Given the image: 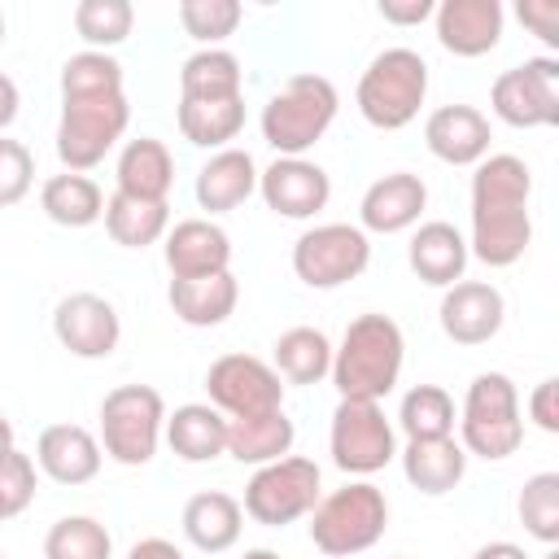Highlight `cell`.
I'll return each mask as SVG.
<instances>
[{
	"label": "cell",
	"mask_w": 559,
	"mask_h": 559,
	"mask_svg": "<svg viewBox=\"0 0 559 559\" xmlns=\"http://www.w3.org/2000/svg\"><path fill=\"white\" fill-rule=\"evenodd\" d=\"M520 524L533 542L555 546L559 542V472H537L524 480L520 498H515Z\"/></svg>",
	"instance_id": "74e56055"
},
{
	"label": "cell",
	"mask_w": 559,
	"mask_h": 559,
	"mask_svg": "<svg viewBox=\"0 0 559 559\" xmlns=\"http://www.w3.org/2000/svg\"><path fill=\"white\" fill-rule=\"evenodd\" d=\"M52 336L74 358H109L122 341V319L109 297L100 293H70L52 310Z\"/></svg>",
	"instance_id": "5bb4252c"
},
{
	"label": "cell",
	"mask_w": 559,
	"mask_h": 559,
	"mask_svg": "<svg viewBox=\"0 0 559 559\" xmlns=\"http://www.w3.org/2000/svg\"><path fill=\"white\" fill-rule=\"evenodd\" d=\"M393 559H402V555H393Z\"/></svg>",
	"instance_id": "f5cc1de1"
},
{
	"label": "cell",
	"mask_w": 559,
	"mask_h": 559,
	"mask_svg": "<svg viewBox=\"0 0 559 559\" xmlns=\"http://www.w3.org/2000/svg\"><path fill=\"white\" fill-rule=\"evenodd\" d=\"M109 92H122V66L114 52H74L66 57L61 66V100L66 96H109Z\"/></svg>",
	"instance_id": "f35d334b"
},
{
	"label": "cell",
	"mask_w": 559,
	"mask_h": 559,
	"mask_svg": "<svg viewBox=\"0 0 559 559\" xmlns=\"http://www.w3.org/2000/svg\"><path fill=\"white\" fill-rule=\"evenodd\" d=\"M17 450V437H13V424H9V415L0 411V459L4 454H13Z\"/></svg>",
	"instance_id": "c3c4849f"
},
{
	"label": "cell",
	"mask_w": 559,
	"mask_h": 559,
	"mask_svg": "<svg viewBox=\"0 0 559 559\" xmlns=\"http://www.w3.org/2000/svg\"><path fill=\"white\" fill-rule=\"evenodd\" d=\"M515 17L542 39V44H559V0H520Z\"/></svg>",
	"instance_id": "b9f144b4"
},
{
	"label": "cell",
	"mask_w": 559,
	"mask_h": 559,
	"mask_svg": "<svg viewBox=\"0 0 559 559\" xmlns=\"http://www.w3.org/2000/svg\"><path fill=\"white\" fill-rule=\"evenodd\" d=\"M100 441L96 432H87L83 424H48L35 441V467L52 480V485H87L100 472Z\"/></svg>",
	"instance_id": "44dd1931"
},
{
	"label": "cell",
	"mask_w": 559,
	"mask_h": 559,
	"mask_svg": "<svg viewBox=\"0 0 559 559\" xmlns=\"http://www.w3.org/2000/svg\"><path fill=\"white\" fill-rule=\"evenodd\" d=\"M166 432V402L153 384H118L100 397V450L122 467L153 463Z\"/></svg>",
	"instance_id": "52a82bcc"
},
{
	"label": "cell",
	"mask_w": 559,
	"mask_h": 559,
	"mask_svg": "<svg viewBox=\"0 0 559 559\" xmlns=\"http://www.w3.org/2000/svg\"><path fill=\"white\" fill-rule=\"evenodd\" d=\"M105 231L122 249H148L170 231V201H135L122 192L105 197Z\"/></svg>",
	"instance_id": "1f68e13d"
},
{
	"label": "cell",
	"mask_w": 559,
	"mask_h": 559,
	"mask_svg": "<svg viewBox=\"0 0 559 559\" xmlns=\"http://www.w3.org/2000/svg\"><path fill=\"white\" fill-rule=\"evenodd\" d=\"M162 240H166L162 253L170 280H201L231 271V236L214 218H179Z\"/></svg>",
	"instance_id": "d6986e66"
},
{
	"label": "cell",
	"mask_w": 559,
	"mask_h": 559,
	"mask_svg": "<svg viewBox=\"0 0 559 559\" xmlns=\"http://www.w3.org/2000/svg\"><path fill=\"white\" fill-rule=\"evenodd\" d=\"M162 441L183 463H214L227 454V415L214 411L210 402H183V406L166 411Z\"/></svg>",
	"instance_id": "d4e9b609"
},
{
	"label": "cell",
	"mask_w": 559,
	"mask_h": 559,
	"mask_svg": "<svg viewBox=\"0 0 559 559\" xmlns=\"http://www.w3.org/2000/svg\"><path fill=\"white\" fill-rule=\"evenodd\" d=\"M127 127H131L127 92L66 96L61 118H57V157H61V166L74 170V175L96 170L109 157V148L127 135Z\"/></svg>",
	"instance_id": "ba28073f"
},
{
	"label": "cell",
	"mask_w": 559,
	"mask_h": 559,
	"mask_svg": "<svg viewBox=\"0 0 559 559\" xmlns=\"http://www.w3.org/2000/svg\"><path fill=\"white\" fill-rule=\"evenodd\" d=\"M402 459V476L411 489L428 493V498H441L450 489L463 485L467 476V450L454 441V437H432V441H406L397 450Z\"/></svg>",
	"instance_id": "484cf974"
},
{
	"label": "cell",
	"mask_w": 559,
	"mask_h": 559,
	"mask_svg": "<svg viewBox=\"0 0 559 559\" xmlns=\"http://www.w3.org/2000/svg\"><path fill=\"white\" fill-rule=\"evenodd\" d=\"M437 44L454 57H485L502 44L507 9L498 0H441L432 9Z\"/></svg>",
	"instance_id": "ac0fdd59"
},
{
	"label": "cell",
	"mask_w": 559,
	"mask_h": 559,
	"mask_svg": "<svg viewBox=\"0 0 559 559\" xmlns=\"http://www.w3.org/2000/svg\"><path fill=\"white\" fill-rule=\"evenodd\" d=\"M459 445L467 459L502 463L524 445V419H520V393L507 371H480L472 376L459 411Z\"/></svg>",
	"instance_id": "5b68a950"
},
{
	"label": "cell",
	"mask_w": 559,
	"mask_h": 559,
	"mask_svg": "<svg viewBox=\"0 0 559 559\" xmlns=\"http://www.w3.org/2000/svg\"><path fill=\"white\" fill-rule=\"evenodd\" d=\"M44 559H114V537L96 515H61L44 533Z\"/></svg>",
	"instance_id": "d590c367"
},
{
	"label": "cell",
	"mask_w": 559,
	"mask_h": 559,
	"mask_svg": "<svg viewBox=\"0 0 559 559\" xmlns=\"http://www.w3.org/2000/svg\"><path fill=\"white\" fill-rule=\"evenodd\" d=\"M135 26L131 0H79L74 4V31L92 52H114Z\"/></svg>",
	"instance_id": "8d00e7d4"
},
{
	"label": "cell",
	"mask_w": 559,
	"mask_h": 559,
	"mask_svg": "<svg viewBox=\"0 0 559 559\" xmlns=\"http://www.w3.org/2000/svg\"><path fill=\"white\" fill-rule=\"evenodd\" d=\"M35 183V157L22 140H9L0 135V210L4 205H17Z\"/></svg>",
	"instance_id": "60d3db41"
},
{
	"label": "cell",
	"mask_w": 559,
	"mask_h": 559,
	"mask_svg": "<svg viewBox=\"0 0 559 559\" xmlns=\"http://www.w3.org/2000/svg\"><path fill=\"white\" fill-rule=\"evenodd\" d=\"M0 44H4V13H0Z\"/></svg>",
	"instance_id": "f907efd6"
},
{
	"label": "cell",
	"mask_w": 559,
	"mask_h": 559,
	"mask_svg": "<svg viewBox=\"0 0 559 559\" xmlns=\"http://www.w3.org/2000/svg\"><path fill=\"white\" fill-rule=\"evenodd\" d=\"M205 393H210V406L223 411L227 419L284 411V380L258 354H223V358H214L210 371H205Z\"/></svg>",
	"instance_id": "4fadbf2b"
},
{
	"label": "cell",
	"mask_w": 559,
	"mask_h": 559,
	"mask_svg": "<svg viewBox=\"0 0 559 559\" xmlns=\"http://www.w3.org/2000/svg\"><path fill=\"white\" fill-rule=\"evenodd\" d=\"M528 419L542 428V432H559V380L555 376H546L542 384H533V393H528Z\"/></svg>",
	"instance_id": "7bdbcfd3"
},
{
	"label": "cell",
	"mask_w": 559,
	"mask_h": 559,
	"mask_svg": "<svg viewBox=\"0 0 559 559\" xmlns=\"http://www.w3.org/2000/svg\"><path fill=\"white\" fill-rule=\"evenodd\" d=\"M489 109L498 122H507L515 131L555 127L559 122V61L528 57V61L502 70L489 87Z\"/></svg>",
	"instance_id": "7c38bea8"
},
{
	"label": "cell",
	"mask_w": 559,
	"mask_h": 559,
	"mask_svg": "<svg viewBox=\"0 0 559 559\" xmlns=\"http://www.w3.org/2000/svg\"><path fill=\"white\" fill-rule=\"evenodd\" d=\"M179 131L197 148H231V140L245 127V96L231 100H179Z\"/></svg>",
	"instance_id": "d6a6232c"
},
{
	"label": "cell",
	"mask_w": 559,
	"mask_h": 559,
	"mask_svg": "<svg viewBox=\"0 0 559 559\" xmlns=\"http://www.w3.org/2000/svg\"><path fill=\"white\" fill-rule=\"evenodd\" d=\"M0 559H4V550H0Z\"/></svg>",
	"instance_id": "816d5d0a"
},
{
	"label": "cell",
	"mask_w": 559,
	"mask_h": 559,
	"mask_svg": "<svg viewBox=\"0 0 559 559\" xmlns=\"http://www.w3.org/2000/svg\"><path fill=\"white\" fill-rule=\"evenodd\" d=\"M127 559H183V550H179L170 537H140V542L127 550Z\"/></svg>",
	"instance_id": "f6af8a7d"
},
{
	"label": "cell",
	"mask_w": 559,
	"mask_h": 559,
	"mask_svg": "<svg viewBox=\"0 0 559 559\" xmlns=\"http://www.w3.org/2000/svg\"><path fill=\"white\" fill-rule=\"evenodd\" d=\"M114 192L135 197V201H166L175 188V157L157 135L127 140L114 166Z\"/></svg>",
	"instance_id": "cb8c5ba5"
},
{
	"label": "cell",
	"mask_w": 559,
	"mask_h": 559,
	"mask_svg": "<svg viewBox=\"0 0 559 559\" xmlns=\"http://www.w3.org/2000/svg\"><path fill=\"white\" fill-rule=\"evenodd\" d=\"M39 210L57 223V227H92L105 218V192L92 175H48L39 188Z\"/></svg>",
	"instance_id": "f546056e"
},
{
	"label": "cell",
	"mask_w": 559,
	"mask_h": 559,
	"mask_svg": "<svg viewBox=\"0 0 559 559\" xmlns=\"http://www.w3.org/2000/svg\"><path fill=\"white\" fill-rule=\"evenodd\" d=\"M280 380L288 384H319L332 371V341L319 328H288L275 336V362Z\"/></svg>",
	"instance_id": "836d02e7"
},
{
	"label": "cell",
	"mask_w": 559,
	"mask_h": 559,
	"mask_svg": "<svg viewBox=\"0 0 559 559\" xmlns=\"http://www.w3.org/2000/svg\"><path fill=\"white\" fill-rule=\"evenodd\" d=\"M319 498H323L319 463L314 459H301V454H284L275 463L253 467V476L245 480L240 511L253 524H262V528H284V524L310 515Z\"/></svg>",
	"instance_id": "9c48e42d"
},
{
	"label": "cell",
	"mask_w": 559,
	"mask_h": 559,
	"mask_svg": "<svg viewBox=\"0 0 559 559\" xmlns=\"http://www.w3.org/2000/svg\"><path fill=\"white\" fill-rule=\"evenodd\" d=\"M533 170L515 153H489L472 166V236L467 253L493 271L515 266L533 245Z\"/></svg>",
	"instance_id": "6da1fadb"
},
{
	"label": "cell",
	"mask_w": 559,
	"mask_h": 559,
	"mask_svg": "<svg viewBox=\"0 0 559 559\" xmlns=\"http://www.w3.org/2000/svg\"><path fill=\"white\" fill-rule=\"evenodd\" d=\"M240 57L227 48H197L179 66V100H231L245 96Z\"/></svg>",
	"instance_id": "4dcf8cb0"
},
{
	"label": "cell",
	"mask_w": 559,
	"mask_h": 559,
	"mask_svg": "<svg viewBox=\"0 0 559 559\" xmlns=\"http://www.w3.org/2000/svg\"><path fill=\"white\" fill-rule=\"evenodd\" d=\"M432 0H380L376 4V13L389 22V26H419V22H428L432 17Z\"/></svg>",
	"instance_id": "ee69618b"
},
{
	"label": "cell",
	"mask_w": 559,
	"mask_h": 559,
	"mask_svg": "<svg viewBox=\"0 0 559 559\" xmlns=\"http://www.w3.org/2000/svg\"><path fill=\"white\" fill-rule=\"evenodd\" d=\"M245 9L236 0H179V26L201 44L218 48L227 35H236Z\"/></svg>",
	"instance_id": "ab89813d"
},
{
	"label": "cell",
	"mask_w": 559,
	"mask_h": 559,
	"mask_svg": "<svg viewBox=\"0 0 559 559\" xmlns=\"http://www.w3.org/2000/svg\"><path fill=\"white\" fill-rule=\"evenodd\" d=\"M258 192L271 214L306 223L332 201V179L310 157H275L266 170H258Z\"/></svg>",
	"instance_id": "9a60e30c"
},
{
	"label": "cell",
	"mask_w": 559,
	"mask_h": 559,
	"mask_svg": "<svg viewBox=\"0 0 559 559\" xmlns=\"http://www.w3.org/2000/svg\"><path fill=\"white\" fill-rule=\"evenodd\" d=\"M406 362V336L402 328L380 314L367 310L358 319H349V328L341 332V345H332V384L341 397L354 402H384L397 389Z\"/></svg>",
	"instance_id": "7a4b0ae2"
},
{
	"label": "cell",
	"mask_w": 559,
	"mask_h": 559,
	"mask_svg": "<svg viewBox=\"0 0 559 559\" xmlns=\"http://www.w3.org/2000/svg\"><path fill=\"white\" fill-rule=\"evenodd\" d=\"M459 411L454 397L441 384H415L402 393L397 406V428L406 432V441H432V437H454Z\"/></svg>",
	"instance_id": "e575fe53"
},
{
	"label": "cell",
	"mask_w": 559,
	"mask_h": 559,
	"mask_svg": "<svg viewBox=\"0 0 559 559\" xmlns=\"http://www.w3.org/2000/svg\"><path fill=\"white\" fill-rule=\"evenodd\" d=\"M472 559H528V555H524V546H515V542H485Z\"/></svg>",
	"instance_id": "7dc6e473"
},
{
	"label": "cell",
	"mask_w": 559,
	"mask_h": 559,
	"mask_svg": "<svg viewBox=\"0 0 559 559\" xmlns=\"http://www.w3.org/2000/svg\"><path fill=\"white\" fill-rule=\"evenodd\" d=\"M437 323L454 345H489L507 323V301L489 280H459L441 288Z\"/></svg>",
	"instance_id": "2e32d148"
},
{
	"label": "cell",
	"mask_w": 559,
	"mask_h": 559,
	"mask_svg": "<svg viewBox=\"0 0 559 559\" xmlns=\"http://www.w3.org/2000/svg\"><path fill=\"white\" fill-rule=\"evenodd\" d=\"M389 528V498L371 480H349L323 493L310 511V542L328 559H354L371 550Z\"/></svg>",
	"instance_id": "8992f818"
},
{
	"label": "cell",
	"mask_w": 559,
	"mask_h": 559,
	"mask_svg": "<svg viewBox=\"0 0 559 559\" xmlns=\"http://www.w3.org/2000/svg\"><path fill=\"white\" fill-rule=\"evenodd\" d=\"M341 92L323 74H293L266 105H262V140L275 148V157H306L328 127L336 122Z\"/></svg>",
	"instance_id": "3957f363"
},
{
	"label": "cell",
	"mask_w": 559,
	"mask_h": 559,
	"mask_svg": "<svg viewBox=\"0 0 559 559\" xmlns=\"http://www.w3.org/2000/svg\"><path fill=\"white\" fill-rule=\"evenodd\" d=\"M240 559H284V555H280V550H271V546H249Z\"/></svg>",
	"instance_id": "681fc988"
},
{
	"label": "cell",
	"mask_w": 559,
	"mask_h": 559,
	"mask_svg": "<svg viewBox=\"0 0 559 559\" xmlns=\"http://www.w3.org/2000/svg\"><path fill=\"white\" fill-rule=\"evenodd\" d=\"M258 192V162L249 148H218L210 162L197 170L192 197L205 214H231Z\"/></svg>",
	"instance_id": "603a6c76"
},
{
	"label": "cell",
	"mask_w": 559,
	"mask_h": 559,
	"mask_svg": "<svg viewBox=\"0 0 559 559\" xmlns=\"http://www.w3.org/2000/svg\"><path fill=\"white\" fill-rule=\"evenodd\" d=\"M428 100V61L415 48H384L367 61L354 105L367 127L376 131H402L419 118Z\"/></svg>",
	"instance_id": "277c9868"
},
{
	"label": "cell",
	"mask_w": 559,
	"mask_h": 559,
	"mask_svg": "<svg viewBox=\"0 0 559 559\" xmlns=\"http://www.w3.org/2000/svg\"><path fill=\"white\" fill-rule=\"evenodd\" d=\"M17 105H22V92H17V83L0 70V135H4V127L17 118Z\"/></svg>",
	"instance_id": "bcb514c9"
},
{
	"label": "cell",
	"mask_w": 559,
	"mask_h": 559,
	"mask_svg": "<svg viewBox=\"0 0 559 559\" xmlns=\"http://www.w3.org/2000/svg\"><path fill=\"white\" fill-rule=\"evenodd\" d=\"M183 537L201 550V555H223L240 542V528H245V511L231 493L223 489H201L183 502Z\"/></svg>",
	"instance_id": "4316f807"
},
{
	"label": "cell",
	"mask_w": 559,
	"mask_h": 559,
	"mask_svg": "<svg viewBox=\"0 0 559 559\" xmlns=\"http://www.w3.org/2000/svg\"><path fill=\"white\" fill-rule=\"evenodd\" d=\"M406 262H411V271H415L419 284H428V288H450V284L467 280V275H463L467 262H472L467 236H463L454 223H445V218H428V223H419V227L411 231Z\"/></svg>",
	"instance_id": "7402d4cb"
},
{
	"label": "cell",
	"mask_w": 559,
	"mask_h": 559,
	"mask_svg": "<svg viewBox=\"0 0 559 559\" xmlns=\"http://www.w3.org/2000/svg\"><path fill=\"white\" fill-rule=\"evenodd\" d=\"M424 210H428V183L415 170H393L367 183L358 201V227L376 236H397V231L419 227Z\"/></svg>",
	"instance_id": "e0dca14e"
},
{
	"label": "cell",
	"mask_w": 559,
	"mask_h": 559,
	"mask_svg": "<svg viewBox=\"0 0 559 559\" xmlns=\"http://www.w3.org/2000/svg\"><path fill=\"white\" fill-rule=\"evenodd\" d=\"M166 301H170L179 323H188V328H218V323H227L236 314L240 284H236L231 271L201 275V280H170Z\"/></svg>",
	"instance_id": "83f0119b"
},
{
	"label": "cell",
	"mask_w": 559,
	"mask_h": 559,
	"mask_svg": "<svg viewBox=\"0 0 559 559\" xmlns=\"http://www.w3.org/2000/svg\"><path fill=\"white\" fill-rule=\"evenodd\" d=\"M328 450H332V463L345 476L367 480V476L384 472L397 459V428H393V419L384 415L380 402L341 397L336 411H332Z\"/></svg>",
	"instance_id": "30bf717a"
},
{
	"label": "cell",
	"mask_w": 559,
	"mask_h": 559,
	"mask_svg": "<svg viewBox=\"0 0 559 559\" xmlns=\"http://www.w3.org/2000/svg\"><path fill=\"white\" fill-rule=\"evenodd\" d=\"M371 266V236L358 223H314L293 240V275L306 288H341Z\"/></svg>",
	"instance_id": "8fae6325"
},
{
	"label": "cell",
	"mask_w": 559,
	"mask_h": 559,
	"mask_svg": "<svg viewBox=\"0 0 559 559\" xmlns=\"http://www.w3.org/2000/svg\"><path fill=\"white\" fill-rule=\"evenodd\" d=\"M489 118L476 105H437L424 118V144L445 166H476L489 157Z\"/></svg>",
	"instance_id": "ffe728a7"
},
{
	"label": "cell",
	"mask_w": 559,
	"mask_h": 559,
	"mask_svg": "<svg viewBox=\"0 0 559 559\" xmlns=\"http://www.w3.org/2000/svg\"><path fill=\"white\" fill-rule=\"evenodd\" d=\"M293 441H297V428H293V419L284 411L227 419V454L236 463H249V467L275 463L284 454H293Z\"/></svg>",
	"instance_id": "f1b7e54d"
}]
</instances>
